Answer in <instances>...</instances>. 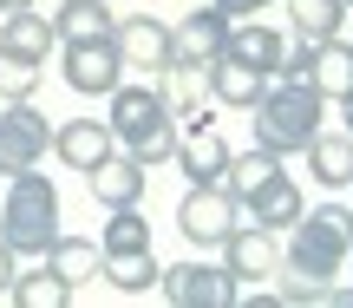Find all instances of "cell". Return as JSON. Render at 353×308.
Here are the masks:
<instances>
[{
    "label": "cell",
    "instance_id": "cell-1",
    "mask_svg": "<svg viewBox=\"0 0 353 308\" xmlns=\"http://www.w3.org/2000/svg\"><path fill=\"white\" fill-rule=\"evenodd\" d=\"M105 125H112V138L125 144L144 171L170 164L176 138H183V125H176V112H170V86H125V79H118V86L105 92Z\"/></svg>",
    "mask_w": 353,
    "mask_h": 308
},
{
    "label": "cell",
    "instance_id": "cell-2",
    "mask_svg": "<svg viewBox=\"0 0 353 308\" xmlns=\"http://www.w3.org/2000/svg\"><path fill=\"white\" fill-rule=\"evenodd\" d=\"M347 249H353V210L347 204H321V210H301L288 223L281 269H294V276L327 289L334 276H347Z\"/></svg>",
    "mask_w": 353,
    "mask_h": 308
},
{
    "label": "cell",
    "instance_id": "cell-3",
    "mask_svg": "<svg viewBox=\"0 0 353 308\" xmlns=\"http://www.w3.org/2000/svg\"><path fill=\"white\" fill-rule=\"evenodd\" d=\"M321 92L307 86V79H268V92L249 105V125H255V144L262 151H275V157H301L307 151V138L321 131Z\"/></svg>",
    "mask_w": 353,
    "mask_h": 308
},
{
    "label": "cell",
    "instance_id": "cell-4",
    "mask_svg": "<svg viewBox=\"0 0 353 308\" xmlns=\"http://www.w3.org/2000/svg\"><path fill=\"white\" fill-rule=\"evenodd\" d=\"M59 236V191L46 171H13L7 177V204H0V243L13 256H46Z\"/></svg>",
    "mask_w": 353,
    "mask_h": 308
},
{
    "label": "cell",
    "instance_id": "cell-5",
    "mask_svg": "<svg viewBox=\"0 0 353 308\" xmlns=\"http://www.w3.org/2000/svg\"><path fill=\"white\" fill-rule=\"evenodd\" d=\"M52 151V118L33 99H0V177L33 171Z\"/></svg>",
    "mask_w": 353,
    "mask_h": 308
},
{
    "label": "cell",
    "instance_id": "cell-6",
    "mask_svg": "<svg viewBox=\"0 0 353 308\" xmlns=\"http://www.w3.org/2000/svg\"><path fill=\"white\" fill-rule=\"evenodd\" d=\"M236 223H242V210H236V197H229L223 184H190L183 204H176V230L196 249H223V236L236 230Z\"/></svg>",
    "mask_w": 353,
    "mask_h": 308
},
{
    "label": "cell",
    "instance_id": "cell-7",
    "mask_svg": "<svg viewBox=\"0 0 353 308\" xmlns=\"http://www.w3.org/2000/svg\"><path fill=\"white\" fill-rule=\"evenodd\" d=\"M223 46H229V13L216 7V0L210 7H190L183 20L170 26V73H203Z\"/></svg>",
    "mask_w": 353,
    "mask_h": 308
},
{
    "label": "cell",
    "instance_id": "cell-8",
    "mask_svg": "<svg viewBox=\"0 0 353 308\" xmlns=\"http://www.w3.org/2000/svg\"><path fill=\"white\" fill-rule=\"evenodd\" d=\"M157 289L170 308H236V276L223 262H170Z\"/></svg>",
    "mask_w": 353,
    "mask_h": 308
},
{
    "label": "cell",
    "instance_id": "cell-9",
    "mask_svg": "<svg viewBox=\"0 0 353 308\" xmlns=\"http://www.w3.org/2000/svg\"><path fill=\"white\" fill-rule=\"evenodd\" d=\"M59 79L85 99H105V92L125 79V59H118L112 39H65L59 46Z\"/></svg>",
    "mask_w": 353,
    "mask_h": 308
},
{
    "label": "cell",
    "instance_id": "cell-10",
    "mask_svg": "<svg viewBox=\"0 0 353 308\" xmlns=\"http://www.w3.org/2000/svg\"><path fill=\"white\" fill-rule=\"evenodd\" d=\"M112 46L118 59H125V73H170V26L157 20V13H125V20H112Z\"/></svg>",
    "mask_w": 353,
    "mask_h": 308
},
{
    "label": "cell",
    "instance_id": "cell-11",
    "mask_svg": "<svg viewBox=\"0 0 353 308\" xmlns=\"http://www.w3.org/2000/svg\"><path fill=\"white\" fill-rule=\"evenodd\" d=\"M223 269L236 282H262V276L281 269V230H262V223H236L223 236Z\"/></svg>",
    "mask_w": 353,
    "mask_h": 308
},
{
    "label": "cell",
    "instance_id": "cell-12",
    "mask_svg": "<svg viewBox=\"0 0 353 308\" xmlns=\"http://www.w3.org/2000/svg\"><path fill=\"white\" fill-rule=\"evenodd\" d=\"M236 210H242V223H262V230H288V223L307 210V197H301V184H294L288 171H275V177H262L249 197H236Z\"/></svg>",
    "mask_w": 353,
    "mask_h": 308
},
{
    "label": "cell",
    "instance_id": "cell-13",
    "mask_svg": "<svg viewBox=\"0 0 353 308\" xmlns=\"http://www.w3.org/2000/svg\"><path fill=\"white\" fill-rule=\"evenodd\" d=\"M112 151H118V138H112L105 118H65V125H52V157H59L65 171H92Z\"/></svg>",
    "mask_w": 353,
    "mask_h": 308
},
{
    "label": "cell",
    "instance_id": "cell-14",
    "mask_svg": "<svg viewBox=\"0 0 353 308\" xmlns=\"http://www.w3.org/2000/svg\"><path fill=\"white\" fill-rule=\"evenodd\" d=\"M196 79L210 86V99H216V105H229V112H249V105H255V99L268 92V73H255V66H242L236 52H216V59L203 66Z\"/></svg>",
    "mask_w": 353,
    "mask_h": 308
},
{
    "label": "cell",
    "instance_id": "cell-15",
    "mask_svg": "<svg viewBox=\"0 0 353 308\" xmlns=\"http://www.w3.org/2000/svg\"><path fill=\"white\" fill-rule=\"evenodd\" d=\"M85 184H92V197H99L105 210H125V204H144L151 171H144L131 151H112V157H99V164L85 171Z\"/></svg>",
    "mask_w": 353,
    "mask_h": 308
},
{
    "label": "cell",
    "instance_id": "cell-16",
    "mask_svg": "<svg viewBox=\"0 0 353 308\" xmlns=\"http://www.w3.org/2000/svg\"><path fill=\"white\" fill-rule=\"evenodd\" d=\"M170 164L183 171L190 184H223V171H229L223 131H216V125H190L183 138H176V157H170Z\"/></svg>",
    "mask_w": 353,
    "mask_h": 308
},
{
    "label": "cell",
    "instance_id": "cell-17",
    "mask_svg": "<svg viewBox=\"0 0 353 308\" xmlns=\"http://www.w3.org/2000/svg\"><path fill=\"white\" fill-rule=\"evenodd\" d=\"M52 46H59V39H52V13H33V7L0 13V52L46 66V59H52Z\"/></svg>",
    "mask_w": 353,
    "mask_h": 308
},
{
    "label": "cell",
    "instance_id": "cell-18",
    "mask_svg": "<svg viewBox=\"0 0 353 308\" xmlns=\"http://www.w3.org/2000/svg\"><path fill=\"white\" fill-rule=\"evenodd\" d=\"M223 52H236L242 66H255V73L275 79L281 52H288V33H281V26H268V20H229V46H223Z\"/></svg>",
    "mask_w": 353,
    "mask_h": 308
},
{
    "label": "cell",
    "instance_id": "cell-19",
    "mask_svg": "<svg viewBox=\"0 0 353 308\" xmlns=\"http://www.w3.org/2000/svg\"><path fill=\"white\" fill-rule=\"evenodd\" d=\"M307 86L321 92V99H353V46L341 33L334 39H314V52H307Z\"/></svg>",
    "mask_w": 353,
    "mask_h": 308
},
{
    "label": "cell",
    "instance_id": "cell-20",
    "mask_svg": "<svg viewBox=\"0 0 353 308\" xmlns=\"http://www.w3.org/2000/svg\"><path fill=\"white\" fill-rule=\"evenodd\" d=\"M301 157H307V171H314V184H327V191H347L353 184V138L347 131H314Z\"/></svg>",
    "mask_w": 353,
    "mask_h": 308
},
{
    "label": "cell",
    "instance_id": "cell-21",
    "mask_svg": "<svg viewBox=\"0 0 353 308\" xmlns=\"http://www.w3.org/2000/svg\"><path fill=\"white\" fill-rule=\"evenodd\" d=\"M46 262H52V269H59L72 289H85V282H99V276H105V249H99V236H52Z\"/></svg>",
    "mask_w": 353,
    "mask_h": 308
},
{
    "label": "cell",
    "instance_id": "cell-22",
    "mask_svg": "<svg viewBox=\"0 0 353 308\" xmlns=\"http://www.w3.org/2000/svg\"><path fill=\"white\" fill-rule=\"evenodd\" d=\"M52 39H112V0H59L52 7Z\"/></svg>",
    "mask_w": 353,
    "mask_h": 308
},
{
    "label": "cell",
    "instance_id": "cell-23",
    "mask_svg": "<svg viewBox=\"0 0 353 308\" xmlns=\"http://www.w3.org/2000/svg\"><path fill=\"white\" fill-rule=\"evenodd\" d=\"M72 296H79V289L65 282L46 256H39V269H20V276H13V289H7V302H20V308H65Z\"/></svg>",
    "mask_w": 353,
    "mask_h": 308
},
{
    "label": "cell",
    "instance_id": "cell-24",
    "mask_svg": "<svg viewBox=\"0 0 353 308\" xmlns=\"http://www.w3.org/2000/svg\"><path fill=\"white\" fill-rule=\"evenodd\" d=\"M157 276H164L157 249H118V256H105V276H99V282H112L118 296H151Z\"/></svg>",
    "mask_w": 353,
    "mask_h": 308
},
{
    "label": "cell",
    "instance_id": "cell-25",
    "mask_svg": "<svg viewBox=\"0 0 353 308\" xmlns=\"http://www.w3.org/2000/svg\"><path fill=\"white\" fill-rule=\"evenodd\" d=\"M347 20V0H288V33L294 39H334Z\"/></svg>",
    "mask_w": 353,
    "mask_h": 308
},
{
    "label": "cell",
    "instance_id": "cell-26",
    "mask_svg": "<svg viewBox=\"0 0 353 308\" xmlns=\"http://www.w3.org/2000/svg\"><path fill=\"white\" fill-rule=\"evenodd\" d=\"M281 171V157L275 151H262V144H249V151H229V171H223V191L229 197H249L262 177H275Z\"/></svg>",
    "mask_w": 353,
    "mask_h": 308
},
{
    "label": "cell",
    "instance_id": "cell-27",
    "mask_svg": "<svg viewBox=\"0 0 353 308\" xmlns=\"http://www.w3.org/2000/svg\"><path fill=\"white\" fill-rule=\"evenodd\" d=\"M99 249H105V256H118V249H151V223H144V210H138V204L105 210V236H99Z\"/></svg>",
    "mask_w": 353,
    "mask_h": 308
},
{
    "label": "cell",
    "instance_id": "cell-28",
    "mask_svg": "<svg viewBox=\"0 0 353 308\" xmlns=\"http://www.w3.org/2000/svg\"><path fill=\"white\" fill-rule=\"evenodd\" d=\"M33 92H39V66L0 52V99H33Z\"/></svg>",
    "mask_w": 353,
    "mask_h": 308
},
{
    "label": "cell",
    "instance_id": "cell-29",
    "mask_svg": "<svg viewBox=\"0 0 353 308\" xmlns=\"http://www.w3.org/2000/svg\"><path fill=\"white\" fill-rule=\"evenodd\" d=\"M275 302H288V308H321V282H307V276H281L275 282Z\"/></svg>",
    "mask_w": 353,
    "mask_h": 308
},
{
    "label": "cell",
    "instance_id": "cell-30",
    "mask_svg": "<svg viewBox=\"0 0 353 308\" xmlns=\"http://www.w3.org/2000/svg\"><path fill=\"white\" fill-rule=\"evenodd\" d=\"M216 7H223L229 20H249V13H262V7H275V0H216Z\"/></svg>",
    "mask_w": 353,
    "mask_h": 308
},
{
    "label": "cell",
    "instance_id": "cell-31",
    "mask_svg": "<svg viewBox=\"0 0 353 308\" xmlns=\"http://www.w3.org/2000/svg\"><path fill=\"white\" fill-rule=\"evenodd\" d=\"M13 276H20V256H13V249L0 243V302H7V289H13Z\"/></svg>",
    "mask_w": 353,
    "mask_h": 308
},
{
    "label": "cell",
    "instance_id": "cell-32",
    "mask_svg": "<svg viewBox=\"0 0 353 308\" xmlns=\"http://www.w3.org/2000/svg\"><path fill=\"white\" fill-rule=\"evenodd\" d=\"M321 302H327V308H353V282H327V289H321Z\"/></svg>",
    "mask_w": 353,
    "mask_h": 308
},
{
    "label": "cell",
    "instance_id": "cell-33",
    "mask_svg": "<svg viewBox=\"0 0 353 308\" xmlns=\"http://www.w3.org/2000/svg\"><path fill=\"white\" fill-rule=\"evenodd\" d=\"M341 112H347V125H341V131H347V138H353V99H341Z\"/></svg>",
    "mask_w": 353,
    "mask_h": 308
},
{
    "label": "cell",
    "instance_id": "cell-34",
    "mask_svg": "<svg viewBox=\"0 0 353 308\" xmlns=\"http://www.w3.org/2000/svg\"><path fill=\"white\" fill-rule=\"evenodd\" d=\"M13 7H33V0H0V13H13Z\"/></svg>",
    "mask_w": 353,
    "mask_h": 308
},
{
    "label": "cell",
    "instance_id": "cell-35",
    "mask_svg": "<svg viewBox=\"0 0 353 308\" xmlns=\"http://www.w3.org/2000/svg\"><path fill=\"white\" fill-rule=\"evenodd\" d=\"M347 276H353V249H347Z\"/></svg>",
    "mask_w": 353,
    "mask_h": 308
},
{
    "label": "cell",
    "instance_id": "cell-36",
    "mask_svg": "<svg viewBox=\"0 0 353 308\" xmlns=\"http://www.w3.org/2000/svg\"><path fill=\"white\" fill-rule=\"evenodd\" d=\"M347 13H353V0H347Z\"/></svg>",
    "mask_w": 353,
    "mask_h": 308
}]
</instances>
